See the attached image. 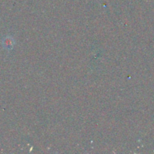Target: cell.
Returning <instances> with one entry per match:
<instances>
[{"label":"cell","instance_id":"cell-1","mask_svg":"<svg viewBox=\"0 0 154 154\" xmlns=\"http://www.w3.org/2000/svg\"><path fill=\"white\" fill-rule=\"evenodd\" d=\"M4 45H5V47L9 48L12 47V40L10 38H7L4 40Z\"/></svg>","mask_w":154,"mask_h":154}]
</instances>
